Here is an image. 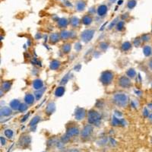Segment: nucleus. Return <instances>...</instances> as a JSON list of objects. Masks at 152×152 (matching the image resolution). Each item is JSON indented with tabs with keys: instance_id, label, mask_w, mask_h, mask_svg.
<instances>
[{
	"instance_id": "obj_7",
	"label": "nucleus",
	"mask_w": 152,
	"mask_h": 152,
	"mask_svg": "<svg viewBox=\"0 0 152 152\" xmlns=\"http://www.w3.org/2000/svg\"><path fill=\"white\" fill-rule=\"evenodd\" d=\"M1 142H2V145H5V140L4 138H2V137L1 138Z\"/></svg>"
},
{
	"instance_id": "obj_8",
	"label": "nucleus",
	"mask_w": 152,
	"mask_h": 152,
	"mask_svg": "<svg viewBox=\"0 0 152 152\" xmlns=\"http://www.w3.org/2000/svg\"><path fill=\"white\" fill-rule=\"evenodd\" d=\"M151 69H152V61L151 62Z\"/></svg>"
},
{
	"instance_id": "obj_2",
	"label": "nucleus",
	"mask_w": 152,
	"mask_h": 152,
	"mask_svg": "<svg viewBox=\"0 0 152 152\" xmlns=\"http://www.w3.org/2000/svg\"><path fill=\"white\" fill-rule=\"evenodd\" d=\"M107 8L106 7L105 5H101V6L99 8L98 14L100 15H104L106 12H107Z\"/></svg>"
},
{
	"instance_id": "obj_4",
	"label": "nucleus",
	"mask_w": 152,
	"mask_h": 152,
	"mask_svg": "<svg viewBox=\"0 0 152 152\" xmlns=\"http://www.w3.org/2000/svg\"><path fill=\"white\" fill-rule=\"evenodd\" d=\"M85 7V4L82 2H79L78 3H77V9L78 10H83Z\"/></svg>"
},
{
	"instance_id": "obj_5",
	"label": "nucleus",
	"mask_w": 152,
	"mask_h": 152,
	"mask_svg": "<svg viewBox=\"0 0 152 152\" xmlns=\"http://www.w3.org/2000/svg\"><path fill=\"white\" fill-rule=\"evenodd\" d=\"M5 135H6V136L9 138H12V135H13V132H12L11 130H6V131L5 132Z\"/></svg>"
},
{
	"instance_id": "obj_1",
	"label": "nucleus",
	"mask_w": 152,
	"mask_h": 152,
	"mask_svg": "<svg viewBox=\"0 0 152 152\" xmlns=\"http://www.w3.org/2000/svg\"><path fill=\"white\" fill-rule=\"evenodd\" d=\"M91 131H92L91 127H90V126H88V127L85 128V129L83 130V132H82V133H81V135H82L83 137L88 136V135H90V133L91 132Z\"/></svg>"
},
{
	"instance_id": "obj_6",
	"label": "nucleus",
	"mask_w": 152,
	"mask_h": 152,
	"mask_svg": "<svg viewBox=\"0 0 152 152\" xmlns=\"http://www.w3.org/2000/svg\"><path fill=\"white\" fill-rule=\"evenodd\" d=\"M135 4H136V2H135V1H134V0H132V1H129V4H128L129 8V9H132V8L135 5Z\"/></svg>"
},
{
	"instance_id": "obj_9",
	"label": "nucleus",
	"mask_w": 152,
	"mask_h": 152,
	"mask_svg": "<svg viewBox=\"0 0 152 152\" xmlns=\"http://www.w3.org/2000/svg\"><path fill=\"white\" fill-rule=\"evenodd\" d=\"M115 1H116V0H110V2H115Z\"/></svg>"
},
{
	"instance_id": "obj_3",
	"label": "nucleus",
	"mask_w": 152,
	"mask_h": 152,
	"mask_svg": "<svg viewBox=\"0 0 152 152\" xmlns=\"http://www.w3.org/2000/svg\"><path fill=\"white\" fill-rule=\"evenodd\" d=\"M78 133V130L77 129H72L69 130L68 132V136L70 137L72 135H77Z\"/></svg>"
}]
</instances>
